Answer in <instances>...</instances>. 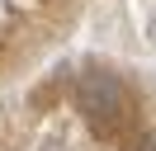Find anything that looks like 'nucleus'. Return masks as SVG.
<instances>
[{
  "mask_svg": "<svg viewBox=\"0 0 156 151\" xmlns=\"http://www.w3.org/2000/svg\"><path fill=\"white\" fill-rule=\"evenodd\" d=\"M147 151H156V137H151V142H147Z\"/></svg>",
  "mask_w": 156,
  "mask_h": 151,
  "instance_id": "7ed1b4c3",
  "label": "nucleus"
},
{
  "mask_svg": "<svg viewBox=\"0 0 156 151\" xmlns=\"http://www.w3.org/2000/svg\"><path fill=\"white\" fill-rule=\"evenodd\" d=\"M76 104H80V113H85L95 128H104V123L123 118L128 94H123V85H118L114 76H85V80L76 85Z\"/></svg>",
  "mask_w": 156,
  "mask_h": 151,
  "instance_id": "f257e3e1",
  "label": "nucleus"
},
{
  "mask_svg": "<svg viewBox=\"0 0 156 151\" xmlns=\"http://www.w3.org/2000/svg\"><path fill=\"white\" fill-rule=\"evenodd\" d=\"M33 151H66V146H62L57 137H43V142H38V146H33Z\"/></svg>",
  "mask_w": 156,
  "mask_h": 151,
  "instance_id": "f03ea898",
  "label": "nucleus"
}]
</instances>
